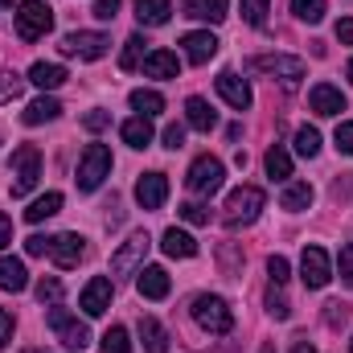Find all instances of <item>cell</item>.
Here are the masks:
<instances>
[{
	"instance_id": "1",
	"label": "cell",
	"mask_w": 353,
	"mask_h": 353,
	"mask_svg": "<svg viewBox=\"0 0 353 353\" xmlns=\"http://www.w3.org/2000/svg\"><path fill=\"white\" fill-rule=\"evenodd\" d=\"M54 29V8L41 0H21L17 4V37L21 41H41Z\"/></svg>"
},
{
	"instance_id": "2",
	"label": "cell",
	"mask_w": 353,
	"mask_h": 353,
	"mask_svg": "<svg viewBox=\"0 0 353 353\" xmlns=\"http://www.w3.org/2000/svg\"><path fill=\"white\" fill-rule=\"evenodd\" d=\"M111 176V148L107 144H87L83 148V157H79V189L83 193H94L103 181Z\"/></svg>"
},
{
	"instance_id": "3",
	"label": "cell",
	"mask_w": 353,
	"mask_h": 353,
	"mask_svg": "<svg viewBox=\"0 0 353 353\" xmlns=\"http://www.w3.org/2000/svg\"><path fill=\"white\" fill-rule=\"evenodd\" d=\"M46 325L58 333V341H62L66 350H79V353H83V350L90 345V329L79 321V316H74V312H70V308H58V304H50V312H46Z\"/></svg>"
},
{
	"instance_id": "4",
	"label": "cell",
	"mask_w": 353,
	"mask_h": 353,
	"mask_svg": "<svg viewBox=\"0 0 353 353\" xmlns=\"http://www.w3.org/2000/svg\"><path fill=\"white\" fill-rule=\"evenodd\" d=\"M263 189L259 185H243V189H234L230 197H226V226H251L255 218H259V210H263Z\"/></svg>"
},
{
	"instance_id": "5",
	"label": "cell",
	"mask_w": 353,
	"mask_h": 353,
	"mask_svg": "<svg viewBox=\"0 0 353 353\" xmlns=\"http://www.w3.org/2000/svg\"><path fill=\"white\" fill-rule=\"evenodd\" d=\"M193 321L205 329V333H230L234 329V312H230V304L222 300V296H197L193 300Z\"/></svg>"
},
{
	"instance_id": "6",
	"label": "cell",
	"mask_w": 353,
	"mask_h": 353,
	"mask_svg": "<svg viewBox=\"0 0 353 353\" xmlns=\"http://www.w3.org/2000/svg\"><path fill=\"white\" fill-rule=\"evenodd\" d=\"M37 176H41V152L33 144H21L12 152V197H25L37 189Z\"/></svg>"
},
{
	"instance_id": "7",
	"label": "cell",
	"mask_w": 353,
	"mask_h": 353,
	"mask_svg": "<svg viewBox=\"0 0 353 353\" xmlns=\"http://www.w3.org/2000/svg\"><path fill=\"white\" fill-rule=\"evenodd\" d=\"M107 50H111V37L107 33H94V29H79V33H66L62 37V54L66 58H79V62H99Z\"/></svg>"
},
{
	"instance_id": "8",
	"label": "cell",
	"mask_w": 353,
	"mask_h": 353,
	"mask_svg": "<svg viewBox=\"0 0 353 353\" xmlns=\"http://www.w3.org/2000/svg\"><path fill=\"white\" fill-rule=\"evenodd\" d=\"M222 181H226V165H222L218 157H197V161L189 165V173H185V185H189L193 193H201V197L218 193Z\"/></svg>"
},
{
	"instance_id": "9",
	"label": "cell",
	"mask_w": 353,
	"mask_h": 353,
	"mask_svg": "<svg viewBox=\"0 0 353 353\" xmlns=\"http://www.w3.org/2000/svg\"><path fill=\"white\" fill-rule=\"evenodd\" d=\"M148 247H152V239L144 234V230H136V234H128V243L111 255V279L115 275H136L140 267H144V255H148Z\"/></svg>"
},
{
	"instance_id": "10",
	"label": "cell",
	"mask_w": 353,
	"mask_h": 353,
	"mask_svg": "<svg viewBox=\"0 0 353 353\" xmlns=\"http://www.w3.org/2000/svg\"><path fill=\"white\" fill-rule=\"evenodd\" d=\"M300 279H304V288H312V292L329 288V279H333V259H329L325 247H304V255H300Z\"/></svg>"
},
{
	"instance_id": "11",
	"label": "cell",
	"mask_w": 353,
	"mask_h": 353,
	"mask_svg": "<svg viewBox=\"0 0 353 353\" xmlns=\"http://www.w3.org/2000/svg\"><path fill=\"white\" fill-rule=\"evenodd\" d=\"M251 70H263L271 79H283L288 87H296V79H304V58H292V54H259L251 58Z\"/></svg>"
},
{
	"instance_id": "12",
	"label": "cell",
	"mask_w": 353,
	"mask_h": 353,
	"mask_svg": "<svg viewBox=\"0 0 353 353\" xmlns=\"http://www.w3.org/2000/svg\"><path fill=\"white\" fill-rule=\"evenodd\" d=\"M111 292H115L111 279H107V275H94L87 288H83V296H79V308H83L87 316H103V312L111 308Z\"/></svg>"
},
{
	"instance_id": "13",
	"label": "cell",
	"mask_w": 353,
	"mask_h": 353,
	"mask_svg": "<svg viewBox=\"0 0 353 353\" xmlns=\"http://www.w3.org/2000/svg\"><path fill=\"white\" fill-rule=\"evenodd\" d=\"M83 255H87V239L83 234H58V239H50V259L58 267H79Z\"/></svg>"
},
{
	"instance_id": "14",
	"label": "cell",
	"mask_w": 353,
	"mask_h": 353,
	"mask_svg": "<svg viewBox=\"0 0 353 353\" xmlns=\"http://www.w3.org/2000/svg\"><path fill=\"white\" fill-rule=\"evenodd\" d=\"M308 107H312V115L329 119V115H341L345 111V94L333 87V83H316V87L308 90Z\"/></svg>"
},
{
	"instance_id": "15",
	"label": "cell",
	"mask_w": 353,
	"mask_h": 353,
	"mask_svg": "<svg viewBox=\"0 0 353 353\" xmlns=\"http://www.w3.org/2000/svg\"><path fill=\"white\" fill-rule=\"evenodd\" d=\"M165 197H169V176L165 173H144L136 181V201H140L144 210H161Z\"/></svg>"
},
{
	"instance_id": "16",
	"label": "cell",
	"mask_w": 353,
	"mask_h": 353,
	"mask_svg": "<svg viewBox=\"0 0 353 353\" xmlns=\"http://www.w3.org/2000/svg\"><path fill=\"white\" fill-rule=\"evenodd\" d=\"M181 50H185V58H189L193 66H205V62L218 54V37H214L210 29H197V33H185V37H181Z\"/></svg>"
},
{
	"instance_id": "17",
	"label": "cell",
	"mask_w": 353,
	"mask_h": 353,
	"mask_svg": "<svg viewBox=\"0 0 353 353\" xmlns=\"http://www.w3.org/2000/svg\"><path fill=\"white\" fill-rule=\"evenodd\" d=\"M169 271L165 267H140L136 271V292L144 296V300H165L169 296Z\"/></svg>"
},
{
	"instance_id": "18",
	"label": "cell",
	"mask_w": 353,
	"mask_h": 353,
	"mask_svg": "<svg viewBox=\"0 0 353 353\" xmlns=\"http://www.w3.org/2000/svg\"><path fill=\"white\" fill-rule=\"evenodd\" d=\"M218 94H222L234 111H247V107H251V87H247V79H239L234 70H222V74H218Z\"/></svg>"
},
{
	"instance_id": "19",
	"label": "cell",
	"mask_w": 353,
	"mask_h": 353,
	"mask_svg": "<svg viewBox=\"0 0 353 353\" xmlns=\"http://www.w3.org/2000/svg\"><path fill=\"white\" fill-rule=\"evenodd\" d=\"M181 17L218 25V21H226V0H181Z\"/></svg>"
},
{
	"instance_id": "20",
	"label": "cell",
	"mask_w": 353,
	"mask_h": 353,
	"mask_svg": "<svg viewBox=\"0 0 353 353\" xmlns=\"http://www.w3.org/2000/svg\"><path fill=\"white\" fill-rule=\"evenodd\" d=\"M185 123L193 128V132H214L218 128V111L205 103V99H185Z\"/></svg>"
},
{
	"instance_id": "21",
	"label": "cell",
	"mask_w": 353,
	"mask_h": 353,
	"mask_svg": "<svg viewBox=\"0 0 353 353\" xmlns=\"http://www.w3.org/2000/svg\"><path fill=\"white\" fill-rule=\"evenodd\" d=\"M119 136H123V144H128V148H148L157 132H152V119H148V115H132V119H123Z\"/></svg>"
},
{
	"instance_id": "22",
	"label": "cell",
	"mask_w": 353,
	"mask_h": 353,
	"mask_svg": "<svg viewBox=\"0 0 353 353\" xmlns=\"http://www.w3.org/2000/svg\"><path fill=\"white\" fill-rule=\"evenodd\" d=\"M144 74L148 79H176L181 74V58H176L173 50H152L144 58Z\"/></svg>"
},
{
	"instance_id": "23",
	"label": "cell",
	"mask_w": 353,
	"mask_h": 353,
	"mask_svg": "<svg viewBox=\"0 0 353 353\" xmlns=\"http://www.w3.org/2000/svg\"><path fill=\"white\" fill-rule=\"evenodd\" d=\"M161 251H165L169 259H193V255H197V239L185 234V230H176V226H169L165 239H161Z\"/></svg>"
},
{
	"instance_id": "24",
	"label": "cell",
	"mask_w": 353,
	"mask_h": 353,
	"mask_svg": "<svg viewBox=\"0 0 353 353\" xmlns=\"http://www.w3.org/2000/svg\"><path fill=\"white\" fill-rule=\"evenodd\" d=\"M66 79H70V74H66V66H58V62H33V66H29V83L41 87V90H58Z\"/></svg>"
},
{
	"instance_id": "25",
	"label": "cell",
	"mask_w": 353,
	"mask_h": 353,
	"mask_svg": "<svg viewBox=\"0 0 353 353\" xmlns=\"http://www.w3.org/2000/svg\"><path fill=\"white\" fill-rule=\"evenodd\" d=\"M173 17V0H136V21L157 29V25H169Z\"/></svg>"
},
{
	"instance_id": "26",
	"label": "cell",
	"mask_w": 353,
	"mask_h": 353,
	"mask_svg": "<svg viewBox=\"0 0 353 353\" xmlns=\"http://www.w3.org/2000/svg\"><path fill=\"white\" fill-rule=\"evenodd\" d=\"M58 115H62V103H58V99H50V94L33 99V103L21 111V119H25L29 128H37V123H50V119H58Z\"/></svg>"
},
{
	"instance_id": "27",
	"label": "cell",
	"mask_w": 353,
	"mask_h": 353,
	"mask_svg": "<svg viewBox=\"0 0 353 353\" xmlns=\"http://www.w3.org/2000/svg\"><path fill=\"white\" fill-rule=\"evenodd\" d=\"M140 341L148 353H169V333L157 316H140Z\"/></svg>"
},
{
	"instance_id": "28",
	"label": "cell",
	"mask_w": 353,
	"mask_h": 353,
	"mask_svg": "<svg viewBox=\"0 0 353 353\" xmlns=\"http://www.w3.org/2000/svg\"><path fill=\"white\" fill-rule=\"evenodd\" d=\"M0 288L4 292H25L29 288V271H25L21 259H12V255L0 259Z\"/></svg>"
},
{
	"instance_id": "29",
	"label": "cell",
	"mask_w": 353,
	"mask_h": 353,
	"mask_svg": "<svg viewBox=\"0 0 353 353\" xmlns=\"http://www.w3.org/2000/svg\"><path fill=\"white\" fill-rule=\"evenodd\" d=\"M312 185L308 181H288V189H283V197H279V205L283 210H292V214H300V210H308L312 205Z\"/></svg>"
},
{
	"instance_id": "30",
	"label": "cell",
	"mask_w": 353,
	"mask_h": 353,
	"mask_svg": "<svg viewBox=\"0 0 353 353\" xmlns=\"http://www.w3.org/2000/svg\"><path fill=\"white\" fill-rule=\"evenodd\" d=\"M263 169L271 181H292V157H288V148L283 144H271L263 157Z\"/></svg>"
},
{
	"instance_id": "31",
	"label": "cell",
	"mask_w": 353,
	"mask_h": 353,
	"mask_svg": "<svg viewBox=\"0 0 353 353\" xmlns=\"http://www.w3.org/2000/svg\"><path fill=\"white\" fill-rule=\"evenodd\" d=\"M58 210H62V193H46V197H37V201L25 210V222L37 226V222H46V218H54Z\"/></svg>"
},
{
	"instance_id": "32",
	"label": "cell",
	"mask_w": 353,
	"mask_h": 353,
	"mask_svg": "<svg viewBox=\"0 0 353 353\" xmlns=\"http://www.w3.org/2000/svg\"><path fill=\"white\" fill-rule=\"evenodd\" d=\"M132 111H140V115H161L165 111V94L161 90H132Z\"/></svg>"
},
{
	"instance_id": "33",
	"label": "cell",
	"mask_w": 353,
	"mask_h": 353,
	"mask_svg": "<svg viewBox=\"0 0 353 353\" xmlns=\"http://www.w3.org/2000/svg\"><path fill=\"white\" fill-rule=\"evenodd\" d=\"M144 46H148V41H144L140 33H132V37L123 41V54H119V70H136V66H140V58H148V54H144Z\"/></svg>"
},
{
	"instance_id": "34",
	"label": "cell",
	"mask_w": 353,
	"mask_h": 353,
	"mask_svg": "<svg viewBox=\"0 0 353 353\" xmlns=\"http://www.w3.org/2000/svg\"><path fill=\"white\" fill-rule=\"evenodd\" d=\"M325 8H329V0H292V12L304 25H321L325 21Z\"/></svg>"
},
{
	"instance_id": "35",
	"label": "cell",
	"mask_w": 353,
	"mask_h": 353,
	"mask_svg": "<svg viewBox=\"0 0 353 353\" xmlns=\"http://www.w3.org/2000/svg\"><path fill=\"white\" fill-rule=\"evenodd\" d=\"M103 353H132V337H128V329L123 325H111L107 333H103Z\"/></svg>"
},
{
	"instance_id": "36",
	"label": "cell",
	"mask_w": 353,
	"mask_h": 353,
	"mask_svg": "<svg viewBox=\"0 0 353 353\" xmlns=\"http://www.w3.org/2000/svg\"><path fill=\"white\" fill-rule=\"evenodd\" d=\"M296 152L300 157H316L321 152V132L316 128H300L296 132Z\"/></svg>"
},
{
	"instance_id": "37",
	"label": "cell",
	"mask_w": 353,
	"mask_h": 353,
	"mask_svg": "<svg viewBox=\"0 0 353 353\" xmlns=\"http://www.w3.org/2000/svg\"><path fill=\"white\" fill-rule=\"evenodd\" d=\"M267 8H271V0H243V21L255 25V29H263L267 25Z\"/></svg>"
},
{
	"instance_id": "38",
	"label": "cell",
	"mask_w": 353,
	"mask_h": 353,
	"mask_svg": "<svg viewBox=\"0 0 353 353\" xmlns=\"http://www.w3.org/2000/svg\"><path fill=\"white\" fill-rule=\"evenodd\" d=\"M267 312H271L275 321H288V316H292V308H288V300H283L279 283H271V288H267Z\"/></svg>"
},
{
	"instance_id": "39",
	"label": "cell",
	"mask_w": 353,
	"mask_h": 353,
	"mask_svg": "<svg viewBox=\"0 0 353 353\" xmlns=\"http://www.w3.org/2000/svg\"><path fill=\"white\" fill-rule=\"evenodd\" d=\"M29 79H21V74H8V70H0V103H12L21 90H25Z\"/></svg>"
},
{
	"instance_id": "40",
	"label": "cell",
	"mask_w": 353,
	"mask_h": 353,
	"mask_svg": "<svg viewBox=\"0 0 353 353\" xmlns=\"http://www.w3.org/2000/svg\"><path fill=\"white\" fill-rule=\"evenodd\" d=\"M37 300H41V304H58V300H62V279L46 275V279L37 283Z\"/></svg>"
},
{
	"instance_id": "41",
	"label": "cell",
	"mask_w": 353,
	"mask_h": 353,
	"mask_svg": "<svg viewBox=\"0 0 353 353\" xmlns=\"http://www.w3.org/2000/svg\"><path fill=\"white\" fill-rule=\"evenodd\" d=\"M333 144H337V152L353 157V123H350V119H341V123H337V132H333Z\"/></svg>"
},
{
	"instance_id": "42",
	"label": "cell",
	"mask_w": 353,
	"mask_h": 353,
	"mask_svg": "<svg viewBox=\"0 0 353 353\" xmlns=\"http://www.w3.org/2000/svg\"><path fill=\"white\" fill-rule=\"evenodd\" d=\"M267 275H271V283H279V288H283V283H288V275H292V267H288L283 255H271V259H267Z\"/></svg>"
},
{
	"instance_id": "43",
	"label": "cell",
	"mask_w": 353,
	"mask_h": 353,
	"mask_svg": "<svg viewBox=\"0 0 353 353\" xmlns=\"http://www.w3.org/2000/svg\"><path fill=\"white\" fill-rule=\"evenodd\" d=\"M181 218H185L189 226H205V222H210V210L197 205V201H185V205H181Z\"/></svg>"
},
{
	"instance_id": "44",
	"label": "cell",
	"mask_w": 353,
	"mask_h": 353,
	"mask_svg": "<svg viewBox=\"0 0 353 353\" xmlns=\"http://www.w3.org/2000/svg\"><path fill=\"white\" fill-rule=\"evenodd\" d=\"M337 267H341V279L353 288V243H345L341 247V255H337Z\"/></svg>"
},
{
	"instance_id": "45",
	"label": "cell",
	"mask_w": 353,
	"mask_h": 353,
	"mask_svg": "<svg viewBox=\"0 0 353 353\" xmlns=\"http://www.w3.org/2000/svg\"><path fill=\"white\" fill-rule=\"evenodd\" d=\"M107 123H111L107 111H87V115H83V128H87V132H103Z\"/></svg>"
},
{
	"instance_id": "46",
	"label": "cell",
	"mask_w": 353,
	"mask_h": 353,
	"mask_svg": "<svg viewBox=\"0 0 353 353\" xmlns=\"http://www.w3.org/2000/svg\"><path fill=\"white\" fill-rule=\"evenodd\" d=\"M94 17L99 21H115L119 17V0H94Z\"/></svg>"
},
{
	"instance_id": "47",
	"label": "cell",
	"mask_w": 353,
	"mask_h": 353,
	"mask_svg": "<svg viewBox=\"0 0 353 353\" xmlns=\"http://www.w3.org/2000/svg\"><path fill=\"white\" fill-rule=\"evenodd\" d=\"M12 333H17V321H12V312H4V308H0V350L12 341Z\"/></svg>"
},
{
	"instance_id": "48",
	"label": "cell",
	"mask_w": 353,
	"mask_h": 353,
	"mask_svg": "<svg viewBox=\"0 0 353 353\" xmlns=\"http://www.w3.org/2000/svg\"><path fill=\"white\" fill-rule=\"evenodd\" d=\"M165 148H185V128H181V123H169V128H165Z\"/></svg>"
},
{
	"instance_id": "49",
	"label": "cell",
	"mask_w": 353,
	"mask_h": 353,
	"mask_svg": "<svg viewBox=\"0 0 353 353\" xmlns=\"http://www.w3.org/2000/svg\"><path fill=\"white\" fill-rule=\"evenodd\" d=\"M25 251H29L33 259H41V255H50V239H41V234H33V239H25Z\"/></svg>"
},
{
	"instance_id": "50",
	"label": "cell",
	"mask_w": 353,
	"mask_h": 353,
	"mask_svg": "<svg viewBox=\"0 0 353 353\" xmlns=\"http://www.w3.org/2000/svg\"><path fill=\"white\" fill-rule=\"evenodd\" d=\"M333 33H337V41H341V46H353V17H341Z\"/></svg>"
},
{
	"instance_id": "51",
	"label": "cell",
	"mask_w": 353,
	"mask_h": 353,
	"mask_svg": "<svg viewBox=\"0 0 353 353\" xmlns=\"http://www.w3.org/2000/svg\"><path fill=\"white\" fill-rule=\"evenodd\" d=\"M4 247H12V222L0 214V251H4Z\"/></svg>"
},
{
	"instance_id": "52",
	"label": "cell",
	"mask_w": 353,
	"mask_h": 353,
	"mask_svg": "<svg viewBox=\"0 0 353 353\" xmlns=\"http://www.w3.org/2000/svg\"><path fill=\"white\" fill-rule=\"evenodd\" d=\"M292 353H316V350H312L308 341H300V345H296V350H292Z\"/></svg>"
},
{
	"instance_id": "53",
	"label": "cell",
	"mask_w": 353,
	"mask_h": 353,
	"mask_svg": "<svg viewBox=\"0 0 353 353\" xmlns=\"http://www.w3.org/2000/svg\"><path fill=\"white\" fill-rule=\"evenodd\" d=\"M345 79H350V83H353V62H350V66H345Z\"/></svg>"
},
{
	"instance_id": "54",
	"label": "cell",
	"mask_w": 353,
	"mask_h": 353,
	"mask_svg": "<svg viewBox=\"0 0 353 353\" xmlns=\"http://www.w3.org/2000/svg\"><path fill=\"white\" fill-rule=\"evenodd\" d=\"M25 353H50V350H25Z\"/></svg>"
},
{
	"instance_id": "55",
	"label": "cell",
	"mask_w": 353,
	"mask_h": 353,
	"mask_svg": "<svg viewBox=\"0 0 353 353\" xmlns=\"http://www.w3.org/2000/svg\"><path fill=\"white\" fill-rule=\"evenodd\" d=\"M0 4H12V0H0Z\"/></svg>"
},
{
	"instance_id": "56",
	"label": "cell",
	"mask_w": 353,
	"mask_h": 353,
	"mask_svg": "<svg viewBox=\"0 0 353 353\" xmlns=\"http://www.w3.org/2000/svg\"><path fill=\"white\" fill-rule=\"evenodd\" d=\"M263 353H271V345H267V350H263Z\"/></svg>"
},
{
	"instance_id": "57",
	"label": "cell",
	"mask_w": 353,
	"mask_h": 353,
	"mask_svg": "<svg viewBox=\"0 0 353 353\" xmlns=\"http://www.w3.org/2000/svg\"><path fill=\"white\" fill-rule=\"evenodd\" d=\"M350 353H353V341H350Z\"/></svg>"
}]
</instances>
